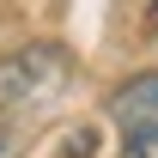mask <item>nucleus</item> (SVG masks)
I'll return each mask as SVG.
<instances>
[{
	"label": "nucleus",
	"instance_id": "obj_1",
	"mask_svg": "<svg viewBox=\"0 0 158 158\" xmlns=\"http://www.w3.org/2000/svg\"><path fill=\"white\" fill-rule=\"evenodd\" d=\"M67 79H73V55L61 43H24L12 55H0V116L49 103Z\"/></svg>",
	"mask_w": 158,
	"mask_h": 158
},
{
	"label": "nucleus",
	"instance_id": "obj_2",
	"mask_svg": "<svg viewBox=\"0 0 158 158\" xmlns=\"http://www.w3.org/2000/svg\"><path fill=\"white\" fill-rule=\"evenodd\" d=\"M110 122H116L122 134H134V128H158V73L128 79L116 98H110Z\"/></svg>",
	"mask_w": 158,
	"mask_h": 158
},
{
	"label": "nucleus",
	"instance_id": "obj_3",
	"mask_svg": "<svg viewBox=\"0 0 158 158\" xmlns=\"http://www.w3.org/2000/svg\"><path fill=\"white\" fill-rule=\"evenodd\" d=\"M122 158H158V128H134V134H122Z\"/></svg>",
	"mask_w": 158,
	"mask_h": 158
},
{
	"label": "nucleus",
	"instance_id": "obj_4",
	"mask_svg": "<svg viewBox=\"0 0 158 158\" xmlns=\"http://www.w3.org/2000/svg\"><path fill=\"white\" fill-rule=\"evenodd\" d=\"M0 158H19V146H12V134H0Z\"/></svg>",
	"mask_w": 158,
	"mask_h": 158
},
{
	"label": "nucleus",
	"instance_id": "obj_5",
	"mask_svg": "<svg viewBox=\"0 0 158 158\" xmlns=\"http://www.w3.org/2000/svg\"><path fill=\"white\" fill-rule=\"evenodd\" d=\"M146 31H152V37H158V0H152V12H146Z\"/></svg>",
	"mask_w": 158,
	"mask_h": 158
}]
</instances>
